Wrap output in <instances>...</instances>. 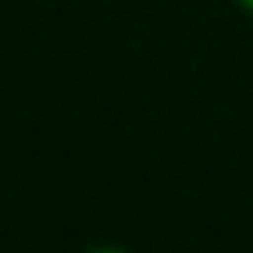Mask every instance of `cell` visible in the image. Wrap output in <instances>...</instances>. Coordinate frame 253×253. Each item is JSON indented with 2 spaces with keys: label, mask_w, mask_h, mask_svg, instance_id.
I'll list each match as a JSON object with an SVG mask.
<instances>
[{
  "label": "cell",
  "mask_w": 253,
  "mask_h": 253,
  "mask_svg": "<svg viewBox=\"0 0 253 253\" xmlns=\"http://www.w3.org/2000/svg\"><path fill=\"white\" fill-rule=\"evenodd\" d=\"M240 4H245V9H249V13H253V0H240Z\"/></svg>",
  "instance_id": "7a4b0ae2"
},
{
  "label": "cell",
  "mask_w": 253,
  "mask_h": 253,
  "mask_svg": "<svg viewBox=\"0 0 253 253\" xmlns=\"http://www.w3.org/2000/svg\"><path fill=\"white\" fill-rule=\"evenodd\" d=\"M89 253H125V249H89Z\"/></svg>",
  "instance_id": "6da1fadb"
}]
</instances>
